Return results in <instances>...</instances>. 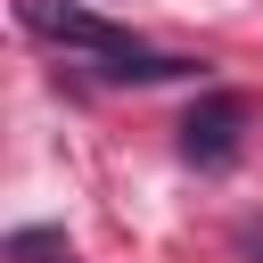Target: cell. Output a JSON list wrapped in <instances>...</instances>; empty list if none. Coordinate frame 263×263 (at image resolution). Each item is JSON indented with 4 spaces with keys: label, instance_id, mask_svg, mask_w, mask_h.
I'll return each instance as SVG.
<instances>
[{
    "label": "cell",
    "instance_id": "3957f363",
    "mask_svg": "<svg viewBox=\"0 0 263 263\" xmlns=\"http://www.w3.org/2000/svg\"><path fill=\"white\" fill-rule=\"evenodd\" d=\"M8 255H25V263H74V247H66V238H49V230H16V238H8Z\"/></svg>",
    "mask_w": 263,
    "mask_h": 263
},
{
    "label": "cell",
    "instance_id": "277c9868",
    "mask_svg": "<svg viewBox=\"0 0 263 263\" xmlns=\"http://www.w3.org/2000/svg\"><path fill=\"white\" fill-rule=\"evenodd\" d=\"M247 247H255V255H263V230H247Z\"/></svg>",
    "mask_w": 263,
    "mask_h": 263
},
{
    "label": "cell",
    "instance_id": "7a4b0ae2",
    "mask_svg": "<svg viewBox=\"0 0 263 263\" xmlns=\"http://www.w3.org/2000/svg\"><path fill=\"white\" fill-rule=\"evenodd\" d=\"M238 140H247V99L238 90H197V107L181 115V156L197 173H222L238 156Z\"/></svg>",
    "mask_w": 263,
    "mask_h": 263
},
{
    "label": "cell",
    "instance_id": "6da1fadb",
    "mask_svg": "<svg viewBox=\"0 0 263 263\" xmlns=\"http://www.w3.org/2000/svg\"><path fill=\"white\" fill-rule=\"evenodd\" d=\"M16 25L41 33L49 49L82 58L99 82H181V74H197L189 58L148 49L132 25H115V16H99V8H82V0H16Z\"/></svg>",
    "mask_w": 263,
    "mask_h": 263
}]
</instances>
